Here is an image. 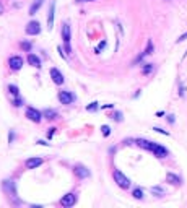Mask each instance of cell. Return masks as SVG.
I'll list each match as a JSON object with an SVG mask.
<instances>
[{
	"mask_svg": "<svg viewBox=\"0 0 187 208\" xmlns=\"http://www.w3.org/2000/svg\"><path fill=\"white\" fill-rule=\"evenodd\" d=\"M135 143H137L138 146H142V148L151 151L155 156H158V158H166V156H169V151H168V148H164L163 145L160 143H155V141H150V140H145V138H138L135 140Z\"/></svg>",
	"mask_w": 187,
	"mask_h": 208,
	"instance_id": "6da1fadb",
	"label": "cell"
},
{
	"mask_svg": "<svg viewBox=\"0 0 187 208\" xmlns=\"http://www.w3.org/2000/svg\"><path fill=\"white\" fill-rule=\"evenodd\" d=\"M112 177H114L116 184L120 187V189H129L130 187V179L127 176H124L122 172L119 171V169H114V172H112Z\"/></svg>",
	"mask_w": 187,
	"mask_h": 208,
	"instance_id": "7a4b0ae2",
	"label": "cell"
},
{
	"mask_svg": "<svg viewBox=\"0 0 187 208\" xmlns=\"http://www.w3.org/2000/svg\"><path fill=\"white\" fill-rule=\"evenodd\" d=\"M26 117L29 119L31 122H36V124H39L41 120H43V112H39L37 109H34V107H28L26 109Z\"/></svg>",
	"mask_w": 187,
	"mask_h": 208,
	"instance_id": "3957f363",
	"label": "cell"
},
{
	"mask_svg": "<svg viewBox=\"0 0 187 208\" xmlns=\"http://www.w3.org/2000/svg\"><path fill=\"white\" fill-rule=\"evenodd\" d=\"M60 203H62V206H65V208L73 206L75 203H77V193H75V192L65 193V195L62 197V200H60Z\"/></svg>",
	"mask_w": 187,
	"mask_h": 208,
	"instance_id": "277c9868",
	"label": "cell"
},
{
	"mask_svg": "<svg viewBox=\"0 0 187 208\" xmlns=\"http://www.w3.org/2000/svg\"><path fill=\"white\" fill-rule=\"evenodd\" d=\"M41 33V25H39V21H29L26 25V34H29V36H36V34H39Z\"/></svg>",
	"mask_w": 187,
	"mask_h": 208,
	"instance_id": "5b68a950",
	"label": "cell"
},
{
	"mask_svg": "<svg viewBox=\"0 0 187 208\" xmlns=\"http://www.w3.org/2000/svg\"><path fill=\"white\" fill-rule=\"evenodd\" d=\"M8 65H10L12 70H20L23 67V57H20V55H12L10 59H8Z\"/></svg>",
	"mask_w": 187,
	"mask_h": 208,
	"instance_id": "8992f818",
	"label": "cell"
},
{
	"mask_svg": "<svg viewBox=\"0 0 187 208\" xmlns=\"http://www.w3.org/2000/svg\"><path fill=\"white\" fill-rule=\"evenodd\" d=\"M50 78H52V81L55 85H62L65 81L64 75H62V72H60L59 68H50Z\"/></svg>",
	"mask_w": 187,
	"mask_h": 208,
	"instance_id": "52a82bcc",
	"label": "cell"
},
{
	"mask_svg": "<svg viewBox=\"0 0 187 208\" xmlns=\"http://www.w3.org/2000/svg\"><path fill=\"white\" fill-rule=\"evenodd\" d=\"M41 164H43V158H28L26 161H25V166L26 169H36V168H39Z\"/></svg>",
	"mask_w": 187,
	"mask_h": 208,
	"instance_id": "ba28073f",
	"label": "cell"
},
{
	"mask_svg": "<svg viewBox=\"0 0 187 208\" xmlns=\"http://www.w3.org/2000/svg\"><path fill=\"white\" fill-rule=\"evenodd\" d=\"M75 96L70 91H59V101L62 104H72Z\"/></svg>",
	"mask_w": 187,
	"mask_h": 208,
	"instance_id": "9c48e42d",
	"label": "cell"
},
{
	"mask_svg": "<svg viewBox=\"0 0 187 208\" xmlns=\"http://www.w3.org/2000/svg\"><path fill=\"white\" fill-rule=\"evenodd\" d=\"M54 15H55V2L50 3L49 13H47V28H49V31L54 28Z\"/></svg>",
	"mask_w": 187,
	"mask_h": 208,
	"instance_id": "30bf717a",
	"label": "cell"
},
{
	"mask_svg": "<svg viewBox=\"0 0 187 208\" xmlns=\"http://www.w3.org/2000/svg\"><path fill=\"white\" fill-rule=\"evenodd\" d=\"M153 50H155V46H153V41H151V39H148V42H147V49L143 50V54H140V55H138L135 62H138V60H142L143 57H147V55L153 54Z\"/></svg>",
	"mask_w": 187,
	"mask_h": 208,
	"instance_id": "8fae6325",
	"label": "cell"
},
{
	"mask_svg": "<svg viewBox=\"0 0 187 208\" xmlns=\"http://www.w3.org/2000/svg\"><path fill=\"white\" fill-rule=\"evenodd\" d=\"M28 64H29L31 67L39 68V67H41V59L37 57L36 54H28Z\"/></svg>",
	"mask_w": 187,
	"mask_h": 208,
	"instance_id": "7c38bea8",
	"label": "cell"
},
{
	"mask_svg": "<svg viewBox=\"0 0 187 208\" xmlns=\"http://www.w3.org/2000/svg\"><path fill=\"white\" fill-rule=\"evenodd\" d=\"M75 174H77L78 177H90V171H88V169L85 168V166H80V164H78V166H75Z\"/></svg>",
	"mask_w": 187,
	"mask_h": 208,
	"instance_id": "4fadbf2b",
	"label": "cell"
},
{
	"mask_svg": "<svg viewBox=\"0 0 187 208\" xmlns=\"http://www.w3.org/2000/svg\"><path fill=\"white\" fill-rule=\"evenodd\" d=\"M62 39L65 44H70V25L68 23H64V26H62Z\"/></svg>",
	"mask_w": 187,
	"mask_h": 208,
	"instance_id": "5bb4252c",
	"label": "cell"
},
{
	"mask_svg": "<svg viewBox=\"0 0 187 208\" xmlns=\"http://www.w3.org/2000/svg\"><path fill=\"white\" fill-rule=\"evenodd\" d=\"M166 181L171 182L172 185H181V177L176 176V174H172V172H168L166 174Z\"/></svg>",
	"mask_w": 187,
	"mask_h": 208,
	"instance_id": "9a60e30c",
	"label": "cell"
},
{
	"mask_svg": "<svg viewBox=\"0 0 187 208\" xmlns=\"http://www.w3.org/2000/svg\"><path fill=\"white\" fill-rule=\"evenodd\" d=\"M43 3H44V0H34V2H33V5H31V8H29V15H31V16L36 15V12L41 8V5H43Z\"/></svg>",
	"mask_w": 187,
	"mask_h": 208,
	"instance_id": "2e32d148",
	"label": "cell"
},
{
	"mask_svg": "<svg viewBox=\"0 0 187 208\" xmlns=\"http://www.w3.org/2000/svg\"><path fill=\"white\" fill-rule=\"evenodd\" d=\"M43 116L46 117V119H49V120H54V119H57V117H59L57 111H54V109H46L43 112Z\"/></svg>",
	"mask_w": 187,
	"mask_h": 208,
	"instance_id": "e0dca14e",
	"label": "cell"
},
{
	"mask_svg": "<svg viewBox=\"0 0 187 208\" xmlns=\"http://www.w3.org/2000/svg\"><path fill=\"white\" fill-rule=\"evenodd\" d=\"M8 91H10V94H13V96H18V94H20V89H18L16 85H8Z\"/></svg>",
	"mask_w": 187,
	"mask_h": 208,
	"instance_id": "ac0fdd59",
	"label": "cell"
},
{
	"mask_svg": "<svg viewBox=\"0 0 187 208\" xmlns=\"http://www.w3.org/2000/svg\"><path fill=\"white\" fill-rule=\"evenodd\" d=\"M132 195H133V198H137V200H142V198H143V190H142V189H135Z\"/></svg>",
	"mask_w": 187,
	"mask_h": 208,
	"instance_id": "d6986e66",
	"label": "cell"
},
{
	"mask_svg": "<svg viewBox=\"0 0 187 208\" xmlns=\"http://www.w3.org/2000/svg\"><path fill=\"white\" fill-rule=\"evenodd\" d=\"M98 107H99V102H91L90 106H86V111L95 112V111H98Z\"/></svg>",
	"mask_w": 187,
	"mask_h": 208,
	"instance_id": "ffe728a7",
	"label": "cell"
},
{
	"mask_svg": "<svg viewBox=\"0 0 187 208\" xmlns=\"http://www.w3.org/2000/svg\"><path fill=\"white\" fill-rule=\"evenodd\" d=\"M101 132H102V135H104V137H109L111 135V127L109 125H102L101 127Z\"/></svg>",
	"mask_w": 187,
	"mask_h": 208,
	"instance_id": "44dd1931",
	"label": "cell"
},
{
	"mask_svg": "<svg viewBox=\"0 0 187 208\" xmlns=\"http://www.w3.org/2000/svg\"><path fill=\"white\" fill-rule=\"evenodd\" d=\"M112 119L117 120V122H122V112H120V111H116L114 114H112Z\"/></svg>",
	"mask_w": 187,
	"mask_h": 208,
	"instance_id": "7402d4cb",
	"label": "cell"
},
{
	"mask_svg": "<svg viewBox=\"0 0 187 208\" xmlns=\"http://www.w3.org/2000/svg\"><path fill=\"white\" fill-rule=\"evenodd\" d=\"M151 193H155V195H163L164 190H163L161 187H151Z\"/></svg>",
	"mask_w": 187,
	"mask_h": 208,
	"instance_id": "603a6c76",
	"label": "cell"
},
{
	"mask_svg": "<svg viewBox=\"0 0 187 208\" xmlns=\"http://www.w3.org/2000/svg\"><path fill=\"white\" fill-rule=\"evenodd\" d=\"M151 70H153V64H145V67H143V73L145 75H148Z\"/></svg>",
	"mask_w": 187,
	"mask_h": 208,
	"instance_id": "cb8c5ba5",
	"label": "cell"
},
{
	"mask_svg": "<svg viewBox=\"0 0 187 208\" xmlns=\"http://www.w3.org/2000/svg\"><path fill=\"white\" fill-rule=\"evenodd\" d=\"M21 47H23V50H26V52H29V50H31V44H29L28 41L21 42Z\"/></svg>",
	"mask_w": 187,
	"mask_h": 208,
	"instance_id": "d4e9b609",
	"label": "cell"
},
{
	"mask_svg": "<svg viewBox=\"0 0 187 208\" xmlns=\"http://www.w3.org/2000/svg\"><path fill=\"white\" fill-rule=\"evenodd\" d=\"M55 130H57V129H55V127H50V129L47 130V138H49V140H50V138H52V137H54Z\"/></svg>",
	"mask_w": 187,
	"mask_h": 208,
	"instance_id": "484cf974",
	"label": "cell"
},
{
	"mask_svg": "<svg viewBox=\"0 0 187 208\" xmlns=\"http://www.w3.org/2000/svg\"><path fill=\"white\" fill-rule=\"evenodd\" d=\"M155 132H158V133H163V135H169V132H166V130H163V129H160V127H155L153 129Z\"/></svg>",
	"mask_w": 187,
	"mask_h": 208,
	"instance_id": "4316f807",
	"label": "cell"
},
{
	"mask_svg": "<svg viewBox=\"0 0 187 208\" xmlns=\"http://www.w3.org/2000/svg\"><path fill=\"white\" fill-rule=\"evenodd\" d=\"M21 104H23V101H21V99H20V98H18V96H16V99H15V101H13V106H16V107H20V106H21Z\"/></svg>",
	"mask_w": 187,
	"mask_h": 208,
	"instance_id": "83f0119b",
	"label": "cell"
},
{
	"mask_svg": "<svg viewBox=\"0 0 187 208\" xmlns=\"http://www.w3.org/2000/svg\"><path fill=\"white\" fill-rule=\"evenodd\" d=\"M185 39H187V31H185L182 36H179V39H177V42H182V41H185Z\"/></svg>",
	"mask_w": 187,
	"mask_h": 208,
	"instance_id": "f1b7e54d",
	"label": "cell"
},
{
	"mask_svg": "<svg viewBox=\"0 0 187 208\" xmlns=\"http://www.w3.org/2000/svg\"><path fill=\"white\" fill-rule=\"evenodd\" d=\"M104 46H106V41H102L101 44H99V46L96 47V52H98V54H99V50H101V49H102V47H104Z\"/></svg>",
	"mask_w": 187,
	"mask_h": 208,
	"instance_id": "f546056e",
	"label": "cell"
},
{
	"mask_svg": "<svg viewBox=\"0 0 187 208\" xmlns=\"http://www.w3.org/2000/svg\"><path fill=\"white\" fill-rule=\"evenodd\" d=\"M36 143H37V145H44V146H47V145H49L47 141H44V140H37Z\"/></svg>",
	"mask_w": 187,
	"mask_h": 208,
	"instance_id": "4dcf8cb0",
	"label": "cell"
},
{
	"mask_svg": "<svg viewBox=\"0 0 187 208\" xmlns=\"http://www.w3.org/2000/svg\"><path fill=\"white\" fill-rule=\"evenodd\" d=\"M65 52H67V54H70V52H72V47H70V44H65Z\"/></svg>",
	"mask_w": 187,
	"mask_h": 208,
	"instance_id": "1f68e13d",
	"label": "cell"
},
{
	"mask_svg": "<svg viewBox=\"0 0 187 208\" xmlns=\"http://www.w3.org/2000/svg\"><path fill=\"white\" fill-rule=\"evenodd\" d=\"M168 122H171V124H174V116H168Z\"/></svg>",
	"mask_w": 187,
	"mask_h": 208,
	"instance_id": "d6a6232c",
	"label": "cell"
},
{
	"mask_svg": "<svg viewBox=\"0 0 187 208\" xmlns=\"http://www.w3.org/2000/svg\"><path fill=\"white\" fill-rule=\"evenodd\" d=\"M3 13V7H2V3H0V15Z\"/></svg>",
	"mask_w": 187,
	"mask_h": 208,
	"instance_id": "836d02e7",
	"label": "cell"
},
{
	"mask_svg": "<svg viewBox=\"0 0 187 208\" xmlns=\"http://www.w3.org/2000/svg\"><path fill=\"white\" fill-rule=\"evenodd\" d=\"M85 2H93V0H85Z\"/></svg>",
	"mask_w": 187,
	"mask_h": 208,
	"instance_id": "e575fe53",
	"label": "cell"
}]
</instances>
